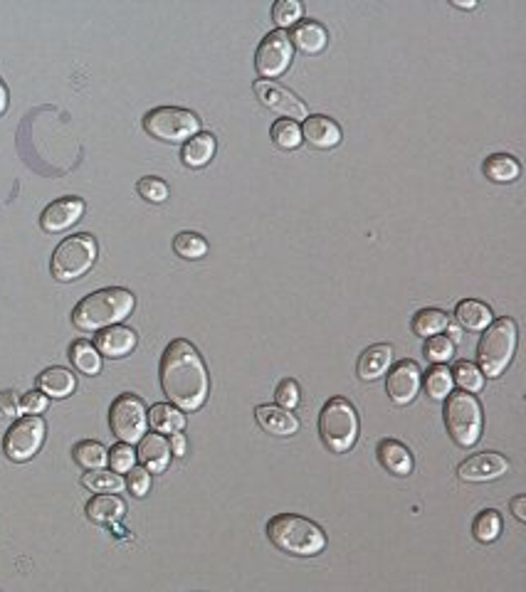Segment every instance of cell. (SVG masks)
Here are the masks:
<instances>
[{"instance_id": "cell-1", "label": "cell", "mask_w": 526, "mask_h": 592, "mask_svg": "<svg viewBox=\"0 0 526 592\" xmlns=\"http://www.w3.org/2000/svg\"><path fill=\"white\" fill-rule=\"evenodd\" d=\"M159 378H161L163 395L185 413L201 410L203 402L208 400V391H210L208 370L191 341L176 339L166 346Z\"/></svg>"}, {"instance_id": "cell-2", "label": "cell", "mask_w": 526, "mask_h": 592, "mask_svg": "<svg viewBox=\"0 0 526 592\" xmlns=\"http://www.w3.org/2000/svg\"><path fill=\"white\" fill-rule=\"evenodd\" d=\"M136 307V296L121 286H107L95 294L85 296L72 311V324L79 331H104L109 326H119L124 318L131 317Z\"/></svg>"}, {"instance_id": "cell-3", "label": "cell", "mask_w": 526, "mask_h": 592, "mask_svg": "<svg viewBox=\"0 0 526 592\" xmlns=\"http://www.w3.org/2000/svg\"><path fill=\"white\" fill-rule=\"evenodd\" d=\"M267 536L282 553L300 558H312L326 548L324 530L314 521L297 514H280L272 518L267 523Z\"/></svg>"}, {"instance_id": "cell-4", "label": "cell", "mask_w": 526, "mask_h": 592, "mask_svg": "<svg viewBox=\"0 0 526 592\" xmlns=\"http://www.w3.org/2000/svg\"><path fill=\"white\" fill-rule=\"evenodd\" d=\"M516 324L514 318H499L484 328V336L477 346V360H480V373L487 378H499L509 363L514 358L516 350Z\"/></svg>"}, {"instance_id": "cell-5", "label": "cell", "mask_w": 526, "mask_h": 592, "mask_svg": "<svg viewBox=\"0 0 526 592\" xmlns=\"http://www.w3.org/2000/svg\"><path fill=\"white\" fill-rule=\"evenodd\" d=\"M319 437L333 455H344L358 440V415L346 398H332L319 415Z\"/></svg>"}, {"instance_id": "cell-6", "label": "cell", "mask_w": 526, "mask_h": 592, "mask_svg": "<svg viewBox=\"0 0 526 592\" xmlns=\"http://www.w3.org/2000/svg\"><path fill=\"white\" fill-rule=\"evenodd\" d=\"M97 252V240L92 234H72L57 244L53 262H50V272L57 282H75L95 267Z\"/></svg>"}, {"instance_id": "cell-7", "label": "cell", "mask_w": 526, "mask_h": 592, "mask_svg": "<svg viewBox=\"0 0 526 592\" xmlns=\"http://www.w3.org/2000/svg\"><path fill=\"white\" fill-rule=\"evenodd\" d=\"M445 424L460 447H474L482 437V407L470 392H450L445 398Z\"/></svg>"}, {"instance_id": "cell-8", "label": "cell", "mask_w": 526, "mask_h": 592, "mask_svg": "<svg viewBox=\"0 0 526 592\" xmlns=\"http://www.w3.org/2000/svg\"><path fill=\"white\" fill-rule=\"evenodd\" d=\"M144 128L146 134L153 138H161L168 144H178V141H188L195 134H201V119L195 117L188 109H178V106H159L151 109L144 117Z\"/></svg>"}, {"instance_id": "cell-9", "label": "cell", "mask_w": 526, "mask_h": 592, "mask_svg": "<svg viewBox=\"0 0 526 592\" xmlns=\"http://www.w3.org/2000/svg\"><path fill=\"white\" fill-rule=\"evenodd\" d=\"M109 424H111V432L117 434L124 444L141 442L146 434V427H149V413H146L144 400L131 392L119 395L117 400L111 402Z\"/></svg>"}, {"instance_id": "cell-10", "label": "cell", "mask_w": 526, "mask_h": 592, "mask_svg": "<svg viewBox=\"0 0 526 592\" xmlns=\"http://www.w3.org/2000/svg\"><path fill=\"white\" fill-rule=\"evenodd\" d=\"M45 442V420L40 415H25L5 434V455L11 462L33 459Z\"/></svg>"}, {"instance_id": "cell-11", "label": "cell", "mask_w": 526, "mask_h": 592, "mask_svg": "<svg viewBox=\"0 0 526 592\" xmlns=\"http://www.w3.org/2000/svg\"><path fill=\"white\" fill-rule=\"evenodd\" d=\"M294 47H292L290 32L275 30L262 37L258 53H255V70L262 79H277L290 70Z\"/></svg>"}, {"instance_id": "cell-12", "label": "cell", "mask_w": 526, "mask_h": 592, "mask_svg": "<svg viewBox=\"0 0 526 592\" xmlns=\"http://www.w3.org/2000/svg\"><path fill=\"white\" fill-rule=\"evenodd\" d=\"M252 89H255V95H258L259 102L267 106V109H272L275 114H280L282 119L294 121V119L309 117V114H307V106L301 104L300 99L292 95L290 89H284V86L277 85V82L258 79V82L252 85Z\"/></svg>"}, {"instance_id": "cell-13", "label": "cell", "mask_w": 526, "mask_h": 592, "mask_svg": "<svg viewBox=\"0 0 526 592\" xmlns=\"http://www.w3.org/2000/svg\"><path fill=\"white\" fill-rule=\"evenodd\" d=\"M82 215H85V201L75 198V195H67V198H60V201L50 202L45 208L43 218H40V227L50 234L65 233L72 225L82 220Z\"/></svg>"}, {"instance_id": "cell-14", "label": "cell", "mask_w": 526, "mask_h": 592, "mask_svg": "<svg viewBox=\"0 0 526 592\" xmlns=\"http://www.w3.org/2000/svg\"><path fill=\"white\" fill-rule=\"evenodd\" d=\"M420 368L415 360H400L396 368L388 373L386 391L390 395V400L396 405H410L415 400V395L420 391Z\"/></svg>"}, {"instance_id": "cell-15", "label": "cell", "mask_w": 526, "mask_h": 592, "mask_svg": "<svg viewBox=\"0 0 526 592\" xmlns=\"http://www.w3.org/2000/svg\"><path fill=\"white\" fill-rule=\"evenodd\" d=\"M506 472H509V462L502 455H497V452H482V455L470 456L457 469L462 481H473V484L494 481V479L505 476Z\"/></svg>"}, {"instance_id": "cell-16", "label": "cell", "mask_w": 526, "mask_h": 592, "mask_svg": "<svg viewBox=\"0 0 526 592\" xmlns=\"http://www.w3.org/2000/svg\"><path fill=\"white\" fill-rule=\"evenodd\" d=\"M301 141H309V146L319 148V151H329V148L341 144V127L324 114H314V117L304 119Z\"/></svg>"}, {"instance_id": "cell-17", "label": "cell", "mask_w": 526, "mask_h": 592, "mask_svg": "<svg viewBox=\"0 0 526 592\" xmlns=\"http://www.w3.org/2000/svg\"><path fill=\"white\" fill-rule=\"evenodd\" d=\"M136 333L127 326H109L104 331H99L97 339H95V349L99 356H107V358H124L129 356L131 350L136 349Z\"/></svg>"}, {"instance_id": "cell-18", "label": "cell", "mask_w": 526, "mask_h": 592, "mask_svg": "<svg viewBox=\"0 0 526 592\" xmlns=\"http://www.w3.org/2000/svg\"><path fill=\"white\" fill-rule=\"evenodd\" d=\"M255 420L265 432L275 437H292L300 432V420L287 410H282L277 405H259L255 407Z\"/></svg>"}, {"instance_id": "cell-19", "label": "cell", "mask_w": 526, "mask_h": 592, "mask_svg": "<svg viewBox=\"0 0 526 592\" xmlns=\"http://www.w3.org/2000/svg\"><path fill=\"white\" fill-rule=\"evenodd\" d=\"M139 462L149 474H159L163 472L168 462H171V447L168 440L163 434H144V440L139 442Z\"/></svg>"}, {"instance_id": "cell-20", "label": "cell", "mask_w": 526, "mask_h": 592, "mask_svg": "<svg viewBox=\"0 0 526 592\" xmlns=\"http://www.w3.org/2000/svg\"><path fill=\"white\" fill-rule=\"evenodd\" d=\"M393 363V349L388 343H376V346H368L358 358L356 373L361 381H378L381 375H386L388 368Z\"/></svg>"}, {"instance_id": "cell-21", "label": "cell", "mask_w": 526, "mask_h": 592, "mask_svg": "<svg viewBox=\"0 0 526 592\" xmlns=\"http://www.w3.org/2000/svg\"><path fill=\"white\" fill-rule=\"evenodd\" d=\"M376 455L381 466L388 469L390 474L408 476L413 472V455H410L408 447L400 444L398 440H381Z\"/></svg>"}, {"instance_id": "cell-22", "label": "cell", "mask_w": 526, "mask_h": 592, "mask_svg": "<svg viewBox=\"0 0 526 592\" xmlns=\"http://www.w3.org/2000/svg\"><path fill=\"white\" fill-rule=\"evenodd\" d=\"M292 47H300L301 53L307 54H319L326 50L329 45V32L324 30L319 22L304 21L300 25H294V32L290 35Z\"/></svg>"}, {"instance_id": "cell-23", "label": "cell", "mask_w": 526, "mask_h": 592, "mask_svg": "<svg viewBox=\"0 0 526 592\" xmlns=\"http://www.w3.org/2000/svg\"><path fill=\"white\" fill-rule=\"evenodd\" d=\"M37 388L43 392L45 398H57L62 400L67 395H72L77 388L75 375L67 368H47L40 373L37 378Z\"/></svg>"}, {"instance_id": "cell-24", "label": "cell", "mask_w": 526, "mask_h": 592, "mask_svg": "<svg viewBox=\"0 0 526 592\" xmlns=\"http://www.w3.org/2000/svg\"><path fill=\"white\" fill-rule=\"evenodd\" d=\"M215 156V136L213 134H195L183 144L181 159L188 169H203Z\"/></svg>"}, {"instance_id": "cell-25", "label": "cell", "mask_w": 526, "mask_h": 592, "mask_svg": "<svg viewBox=\"0 0 526 592\" xmlns=\"http://www.w3.org/2000/svg\"><path fill=\"white\" fill-rule=\"evenodd\" d=\"M455 318H457V324H460L462 328H467V331H484V328L494 321L492 308L482 304V301H477V299H464V301H460L457 308H455Z\"/></svg>"}, {"instance_id": "cell-26", "label": "cell", "mask_w": 526, "mask_h": 592, "mask_svg": "<svg viewBox=\"0 0 526 592\" xmlns=\"http://www.w3.org/2000/svg\"><path fill=\"white\" fill-rule=\"evenodd\" d=\"M124 514H127V506H124V501H121L117 494H99V497H95L86 504V516H89V521L104 523V526L117 523Z\"/></svg>"}, {"instance_id": "cell-27", "label": "cell", "mask_w": 526, "mask_h": 592, "mask_svg": "<svg viewBox=\"0 0 526 592\" xmlns=\"http://www.w3.org/2000/svg\"><path fill=\"white\" fill-rule=\"evenodd\" d=\"M149 424L159 434H178L185 427V417L168 402H159L149 410Z\"/></svg>"}, {"instance_id": "cell-28", "label": "cell", "mask_w": 526, "mask_h": 592, "mask_svg": "<svg viewBox=\"0 0 526 592\" xmlns=\"http://www.w3.org/2000/svg\"><path fill=\"white\" fill-rule=\"evenodd\" d=\"M448 324H450V318H448L445 311H440V308H423V311H418L413 317V333L420 336V339H428V336L432 339V336L442 333L448 328Z\"/></svg>"}, {"instance_id": "cell-29", "label": "cell", "mask_w": 526, "mask_h": 592, "mask_svg": "<svg viewBox=\"0 0 526 592\" xmlns=\"http://www.w3.org/2000/svg\"><path fill=\"white\" fill-rule=\"evenodd\" d=\"M522 173V166L519 160L506 156V153H497V156H489L487 163H484V176L494 183H512V180L519 178Z\"/></svg>"}, {"instance_id": "cell-30", "label": "cell", "mask_w": 526, "mask_h": 592, "mask_svg": "<svg viewBox=\"0 0 526 592\" xmlns=\"http://www.w3.org/2000/svg\"><path fill=\"white\" fill-rule=\"evenodd\" d=\"M70 360L85 375H97L99 370H102V356H99L97 349L89 341H75L72 349H70Z\"/></svg>"}, {"instance_id": "cell-31", "label": "cell", "mask_w": 526, "mask_h": 592, "mask_svg": "<svg viewBox=\"0 0 526 592\" xmlns=\"http://www.w3.org/2000/svg\"><path fill=\"white\" fill-rule=\"evenodd\" d=\"M82 487H86L89 491H97V494H119L121 489L127 487V481L117 472L95 469V472H86L82 476Z\"/></svg>"}, {"instance_id": "cell-32", "label": "cell", "mask_w": 526, "mask_h": 592, "mask_svg": "<svg viewBox=\"0 0 526 592\" xmlns=\"http://www.w3.org/2000/svg\"><path fill=\"white\" fill-rule=\"evenodd\" d=\"M75 462L86 472H95V469H102V466L109 462V452L102 447L99 442H92V440H85L75 447Z\"/></svg>"}, {"instance_id": "cell-33", "label": "cell", "mask_w": 526, "mask_h": 592, "mask_svg": "<svg viewBox=\"0 0 526 592\" xmlns=\"http://www.w3.org/2000/svg\"><path fill=\"white\" fill-rule=\"evenodd\" d=\"M473 533L480 543H492V540H497V536L502 533V518H499V514H497L494 508L480 511L473 523Z\"/></svg>"}, {"instance_id": "cell-34", "label": "cell", "mask_w": 526, "mask_h": 592, "mask_svg": "<svg viewBox=\"0 0 526 592\" xmlns=\"http://www.w3.org/2000/svg\"><path fill=\"white\" fill-rule=\"evenodd\" d=\"M272 141L275 146L282 148V151H294V148L301 146V128L297 127V121H290V119H277L272 124Z\"/></svg>"}, {"instance_id": "cell-35", "label": "cell", "mask_w": 526, "mask_h": 592, "mask_svg": "<svg viewBox=\"0 0 526 592\" xmlns=\"http://www.w3.org/2000/svg\"><path fill=\"white\" fill-rule=\"evenodd\" d=\"M173 252L181 259H203L208 254V243L198 233H178L173 240Z\"/></svg>"}, {"instance_id": "cell-36", "label": "cell", "mask_w": 526, "mask_h": 592, "mask_svg": "<svg viewBox=\"0 0 526 592\" xmlns=\"http://www.w3.org/2000/svg\"><path fill=\"white\" fill-rule=\"evenodd\" d=\"M452 373L448 366H435L428 370L425 375V392H428L432 400H445L452 392Z\"/></svg>"}, {"instance_id": "cell-37", "label": "cell", "mask_w": 526, "mask_h": 592, "mask_svg": "<svg viewBox=\"0 0 526 592\" xmlns=\"http://www.w3.org/2000/svg\"><path fill=\"white\" fill-rule=\"evenodd\" d=\"M452 382H457L462 388V392H480L484 388V375L480 373L477 366L467 363V360H460L455 370H452Z\"/></svg>"}, {"instance_id": "cell-38", "label": "cell", "mask_w": 526, "mask_h": 592, "mask_svg": "<svg viewBox=\"0 0 526 592\" xmlns=\"http://www.w3.org/2000/svg\"><path fill=\"white\" fill-rule=\"evenodd\" d=\"M301 12H304V8H301L300 0H277L272 5V21L280 25V30L294 28V25H300Z\"/></svg>"}, {"instance_id": "cell-39", "label": "cell", "mask_w": 526, "mask_h": 592, "mask_svg": "<svg viewBox=\"0 0 526 592\" xmlns=\"http://www.w3.org/2000/svg\"><path fill=\"white\" fill-rule=\"evenodd\" d=\"M136 191L144 201L149 202H166L168 201V185L156 176H146L136 183Z\"/></svg>"}, {"instance_id": "cell-40", "label": "cell", "mask_w": 526, "mask_h": 592, "mask_svg": "<svg viewBox=\"0 0 526 592\" xmlns=\"http://www.w3.org/2000/svg\"><path fill=\"white\" fill-rule=\"evenodd\" d=\"M425 356L428 360H432L435 366H442V363H448L455 356V343H452L448 336H432L425 343Z\"/></svg>"}, {"instance_id": "cell-41", "label": "cell", "mask_w": 526, "mask_h": 592, "mask_svg": "<svg viewBox=\"0 0 526 592\" xmlns=\"http://www.w3.org/2000/svg\"><path fill=\"white\" fill-rule=\"evenodd\" d=\"M109 465H111V469L117 474H127V472H131L136 466V452L131 449V444H117L109 452Z\"/></svg>"}, {"instance_id": "cell-42", "label": "cell", "mask_w": 526, "mask_h": 592, "mask_svg": "<svg viewBox=\"0 0 526 592\" xmlns=\"http://www.w3.org/2000/svg\"><path fill=\"white\" fill-rule=\"evenodd\" d=\"M300 382L294 381V378H284V381L277 385V392H275V398H277V405H280L282 410H287L292 413L297 405H300Z\"/></svg>"}, {"instance_id": "cell-43", "label": "cell", "mask_w": 526, "mask_h": 592, "mask_svg": "<svg viewBox=\"0 0 526 592\" xmlns=\"http://www.w3.org/2000/svg\"><path fill=\"white\" fill-rule=\"evenodd\" d=\"M127 487L131 489L134 497H146L151 489V474L144 466H134L129 472V479H127Z\"/></svg>"}, {"instance_id": "cell-44", "label": "cell", "mask_w": 526, "mask_h": 592, "mask_svg": "<svg viewBox=\"0 0 526 592\" xmlns=\"http://www.w3.org/2000/svg\"><path fill=\"white\" fill-rule=\"evenodd\" d=\"M47 407V398L43 392H25L21 398V413L40 415Z\"/></svg>"}, {"instance_id": "cell-45", "label": "cell", "mask_w": 526, "mask_h": 592, "mask_svg": "<svg viewBox=\"0 0 526 592\" xmlns=\"http://www.w3.org/2000/svg\"><path fill=\"white\" fill-rule=\"evenodd\" d=\"M0 413L3 415H18L21 413V400H18V392L15 391H3L0 392Z\"/></svg>"}, {"instance_id": "cell-46", "label": "cell", "mask_w": 526, "mask_h": 592, "mask_svg": "<svg viewBox=\"0 0 526 592\" xmlns=\"http://www.w3.org/2000/svg\"><path fill=\"white\" fill-rule=\"evenodd\" d=\"M168 447H171V455L183 456L185 455V437H183L181 432L171 434V442H168Z\"/></svg>"}, {"instance_id": "cell-47", "label": "cell", "mask_w": 526, "mask_h": 592, "mask_svg": "<svg viewBox=\"0 0 526 592\" xmlns=\"http://www.w3.org/2000/svg\"><path fill=\"white\" fill-rule=\"evenodd\" d=\"M512 511H514L516 521H526V497H514L512 498Z\"/></svg>"}, {"instance_id": "cell-48", "label": "cell", "mask_w": 526, "mask_h": 592, "mask_svg": "<svg viewBox=\"0 0 526 592\" xmlns=\"http://www.w3.org/2000/svg\"><path fill=\"white\" fill-rule=\"evenodd\" d=\"M8 109V89L3 85V79H0V114Z\"/></svg>"}, {"instance_id": "cell-49", "label": "cell", "mask_w": 526, "mask_h": 592, "mask_svg": "<svg viewBox=\"0 0 526 592\" xmlns=\"http://www.w3.org/2000/svg\"><path fill=\"white\" fill-rule=\"evenodd\" d=\"M445 331H450V341H452V343H455V341L462 339L460 331H457V326H452V324H448V328H445Z\"/></svg>"}, {"instance_id": "cell-50", "label": "cell", "mask_w": 526, "mask_h": 592, "mask_svg": "<svg viewBox=\"0 0 526 592\" xmlns=\"http://www.w3.org/2000/svg\"><path fill=\"white\" fill-rule=\"evenodd\" d=\"M452 5H455V8H467V11H470V8H477V3H457V0H455V3H452Z\"/></svg>"}]
</instances>
